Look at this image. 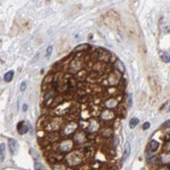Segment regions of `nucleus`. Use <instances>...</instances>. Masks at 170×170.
<instances>
[{"label":"nucleus","mask_w":170,"mask_h":170,"mask_svg":"<svg viewBox=\"0 0 170 170\" xmlns=\"http://www.w3.org/2000/svg\"><path fill=\"white\" fill-rule=\"evenodd\" d=\"M8 146H10L11 152H12L13 154H16L17 152H18V150H19V144H18V142H17L16 140L11 139L10 141H8Z\"/></svg>","instance_id":"obj_1"},{"label":"nucleus","mask_w":170,"mask_h":170,"mask_svg":"<svg viewBox=\"0 0 170 170\" xmlns=\"http://www.w3.org/2000/svg\"><path fill=\"white\" fill-rule=\"evenodd\" d=\"M148 81H149V86H150V89L153 91L154 93H157L159 91V85H158V81L155 78L153 77H149L148 78Z\"/></svg>","instance_id":"obj_2"},{"label":"nucleus","mask_w":170,"mask_h":170,"mask_svg":"<svg viewBox=\"0 0 170 170\" xmlns=\"http://www.w3.org/2000/svg\"><path fill=\"white\" fill-rule=\"evenodd\" d=\"M29 128H30V125H29L27 122H20L18 124V131H19L20 134L25 133L29 130Z\"/></svg>","instance_id":"obj_3"},{"label":"nucleus","mask_w":170,"mask_h":170,"mask_svg":"<svg viewBox=\"0 0 170 170\" xmlns=\"http://www.w3.org/2000/svg\"><path fill=\"white\" fill-rule=\"evenodd\" d=\"M129 154H130V145H129V143H126L125 147H124V152H123V160L126 161L128 159Z\"/></svg>","instance_id":"obj_4"},{"label":"nucleus","mask_w":170,"mask_h":170,"mask_svg":"<svg viewBox=\"0 0 170 170\" xmlns=\"http://www.w3.org/2000/svg\"><path fill=\"white\" fill-rule=\"evenodd\" d=\"M160 57L165 63H169L170 58H169V54L167 52H163V50H161V52H160Z\"/></svg>","instance_id":"obj_5"},{"label":"nucleus","mask_w":170,"mask_h":170,"mask_svg":"<svg viewBox=\"0 0 170 170\" xmlns=\"http://www.w3.org/2000/svg\"><path fill=\"white\" fill-rule=\"evenodd\" d=\"M14 77V72L13 70H10V72H7L5 75H4V81L5 82H11L12 79Z\"/></svg>","instance_id":"obj_6"},{"label":"nucleus","mask_w":170,"mask_h":170,"mask_svg":"<svg viewBox=\"0 0 170 170\" xmlns=\"http://www.w3.org/2000/svg\"><path fill=\"white\" fill-rule=\"evenodd\" d=\"M158 147H159V143L157 141H154V140H152L150 142V150L154 152V151L158 150Z\"/></svg>","instance_id":"obj_7"},{"label":"nucleus","mask_w":170,"mask_h":170,"mask_svg":"<svg viewBox=\"0 0 170 170\" xmlns=\"http://www.w3.org/2000/svg\"><path fill=\"white\" fill-rule=\"evenodd\" d=\"M139 123H140L139 119H137V118H133V119H131V120H130V122H129V127H130V128H134V127L137 126Z\"/></svg>","instance_id":"obj_8"},{"label":"nucleus","mask_w":170,"mask_h":170,"mask_svg":"<svg viewBox=\"0 0 170 170\" xmlns=\"http://www.w3.org/2000/svg\"><path fill=\"white\" fill-rule=\"evenodd\" d=\"M4 151H5V144L2 143L0 144V155H1V160H4Z\"/></svg>","instance_id":"obj_9"},{"label":"nucleus","mask_w":170,"mask_h":170,"mask_svg":"<svg viewBox=\"0 0 170 170\" xmlns=\"http://www.w3.org/2000/svg\"><path fill=\"white\" fill-rule=\"evenodd\" d=\"M35 170H45V168L43 167L40 162H38L37 160H35Z\"/></svg>","instance_id":"obj_10"},{"label":"nucleus","mask_w":170,"mask_h":170,"mask_svg":"<svg viewBox=\"0 0 170 170\" xmlns=\"http://www.w3.org/2000/svg\"><path fill=\"white\" fill-rule=\"evenodd\" d=\"M127 106H128V107L132 106V95L128 96V100H127Z\"/></svg>","instance_id":"obj_11"},{"label":"nucleus","mask_w":170,"mask_h":170,"mask_svg":"<svg viewBox=\"0 0 170 170\" xmlns=\"http://www.w3.org/2000/svg\"><path fill=\"white\" fill-rule=\"evenodd\" d=\"M52 52H53V46H49V47H48V49L46 50V56H47V57H49L50 55H52Z\"/></svg>","instance_id":"obj_12"},{"label":"nucleus","mask_w":170,"mask_h":170,"mask_svg":"<svg viewBox=\"0 0 170 170\" xmlns=\"http://www.w3.org/2000/svg\"><path fill=\"white\" fill-rule=\"evenodd\" d=\"M150 127V123L149 122H146V123H144V125H143V129L144 130H146V129H148Z\"/></svg>","instance_id":"obj_13"},{"label":"nucleus","mask_w":170,"mask_h":170,"mask_svg":"<svg viewBox=\"0 0 170 170\" xmlns=\"http://www.w3.org/2000/svg\"><path fill=\"white\" fill-rule=\"evenodd\" d=\"M25 88H26V83L23 82V83L21 84V86H20V89H21L22 91H24V90H25Z\"/></svg>","instance_id":"obj_14"},{"label":"nucleus","mask_w":170,"mask_h":170,"mask_svg":"<svg viewBox=\"0 0 170 170\" xmlns=\"http://www.w3.org/2000/svg\"><path fill=\"white\" fill-rule=\"evenodd\" d=\"M27 109V105H23V110H26Z\"/></svg>","instance_id":"obj_15"},{"label":"nucleus","mask_w":170,"mask_h":170,"mask_svg":"<svg viewBox=\"0 0 170 170\" xmlns=\"http://www.w3.org/2000/svg\"><path fill=\"white\" fill-rule=\"evenodd\" d=\"M141 170H145V169H144V168H142V169H141Z\"/></svg>","instance_id":"obj_16"}]
</instances>
